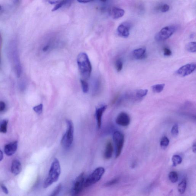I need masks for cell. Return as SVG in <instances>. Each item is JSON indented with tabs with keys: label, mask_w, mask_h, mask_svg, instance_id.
<instances>
[{
	"label": "cell",
	"mask_w": 196,
	"mask_h": 196,
	"mask_svg": "<svg viewBox=\"0 0 196 196\" xmlns=\"http://www.w3.org/2000/svg\"><path fill=\"white\" fill-rule=\"evenodd\" d=\"M179 127L177 124H175L172 127L171 133L174 136H177L179 134Z\"/></svg>",
	"instance_id": "29"
},
{
	"label": "cell",
	"mask_w": 196,
	"mask_h": 196,
	"mask_svg": "<svg viewBox=\"0 0 196 196\" xmlns=\"http://www.w3.org/2000/svg\"><path fill=\"white\" fill-rule=\"evenodd\" d=\"M196 68L195 63H189L180 68L177 70L176 74L178 76L184 77L191 74L195 71Z\"/></svg>",
	"instance_id": "8"
},
{
	"label": "cell",
	"mask_w": 196,
	"mask_h": 196,
	"mask_svg": "<svg viewBox=\"0 0 196 196\" xmlns=\"http://www.w3.org/2000/svg\"><path fill=\"white\" fill-rule=\"evenodd\" d=\"M66 122L67 125V130L62 138L61 144L63 148L68 149L70 148L73 143L74 134V127L71 120H67Z\"/></svg>",
	"instance_id": "3"
},
{
	"label": "cell",
	"mask_w": 196,
	"mask_h": 196,
	"mask_svg": "<svg viewBox=\"0 0 196 196\" xmlns=\"http://www.w3.org/2000/svg\"><path fill=\"white\" fill-rule=\"evenodd\" d=\"M169 178L171 182L173 183H175L177 182L179 179L177 173L174 171H172L169 173Z\"/></svg>",
	"instance_id": "21"
},
{
	"label": "cell",
	"mask_w": 196,
	"mask_h": 196,
	"mask_svg": "<svg viewBox=\"0 0 196 196\" xmlns=\"http://www.w3.org/2000/svg\"><path fill=\"white\" fill-rule=\"evenodd\" d=\"M165 86L164 84H157L153 85L151 87V89L153 92L156 93H160L163 91Z\"/></svg>",
	"instance_id": "17"
},
{
	"label": "cell",
	"mask_w": 196,
	"mask_h": 196,
	"mask_svg": "<svg viewBox=\"0 0 196 196\" xmlns=\"http://www.w3.org/2000/svg\"><path fill=\"white\" fill-rule=\"evenodd\" d=\"M116 123L120 126H128L130 122V118L127 113L122 112L117 116L116 120Z\"/></svg>",
	"instance_id": "10"
},
{
	"label": "cell",
	"mask_w": 196,
	"mask_h": 196,
	"mask_svg": "<svg viewBox=\"0 0 196 196\" xmlns=\"http://www.w3.org/2000/svg\"><path fill=\"white\" fill-rule=\"evenodd\" d=\"M17 141H15L7 144L4 148L5 154L8 156H12L17 151Z\"/></svg>",
	"instance_id": "11"
},
{
	"label": "cell",
	"mask_w": 196,
	"mask_h": 196,
	"mask_svg": "<svg viewBox=\"0 0 196 196\" xmlns=\"http://www.w3.org/2000/svg\"><path fill=\"white\" fill-rule=\"evenodd\" d=\"M107 106L103 105L97 108L95 112V116L97 121V127L98 129L101 128V118L103 113L107 108Z\"/></svg>",
	"instance_id": "12"
},
{
	"label": "cell",
	"mask_w": 196,
	"mask_h": 196,
	"mask_svg": "<svg viewBox=\"0 0 196 196\" xmlns=\"http://www.w3.org/2000/svg\"><path fill=\"white\" fill-rule=\"evenodd\" d=\"M8 120H4L0 122V132L5 133L7 132V125Z\"/></svg>",
	"instance_id": "23"
},
{
	"label": "cell",
	"mask_w": 196,
	"mask_h": 196,
	"mask_svg": "<svg viewBox=\"0 0 196 196\" xmlns=\"http://www.w3.org/2000/svg\"><path fill=\"white\" fill-rule=\"evenodd\" d=\"M11 171L12 173L15 175H17L22 171V165L19 160H14L12 164Z\"/></svg>",
	"instance_id": "16"
},
{
	"label": "cell",
	"mask_w": 196,
	"mask_h": 196,
	"mask_svg": "<svg viewBox=\"0 0 196 196\" xmlns=\"http://www.w3.org/2000/svg\"><path fill=\"white\" fill-rule=\"evenodd\" d=\"M132 56L134 58L137 60L143 59L146 57V49L141 48L134 50L132 52Z\"/></svg>",
	"instance_id": "13"
},
{
	"label": "cell",
	"mask_w": 196,
	"mask_h": 196,
	"mask_svg": "<svg viewBox=\"0 0 196 196\" xmlns=\"http://www.w3.org/2000/svg\"><path fill=\"white\" fill-rule=\"evenodd\" d=\"M85 179L84 173L81 174L76 178L71 190L72 195H77L80 194L84 187Z\"/></svg>",
	"instance_id": "7"
},
{
	"label": "cell",
	"mask_w": 196,
	"mask_h": 196,
	"mask_svg": "<svg viewBox=\"0 0 196 196\" xmlns=\"http://www.w3.org/2000/svg\"><path fill=\"white\" fill-rule=\"evenodd\" d=\"M148 92V89H139L135 91V96L138 99H141L146 96Z\"/></svg>",
	"instance_id": "18"
},
{
	"label": "cell",
	"mask_w": 196,
	"mask_h": 196,
	"mask_svg": "<svg viewBox=\"0 0 196 196\" xmlns=\"http://www.w3.org/2000/svg\"><path fill=\"white\" fill-rule=\"evenodd\" d=\"M1 187L2 188L3 191H4V192L6 194H8L9 193V191L8 189L5 186V185H3V184H1Z\"/></svg>",
	"instance_id": "35"
},
{
	"label": "cell",
	"mask_w": 196,
	"mask_h": 196,
	"mask_svg": "<svg viewBox=\"0 0 196 196\" xmlns=\"http://www.w3.org/2000/svg\"><path fill=\"white\" fill-rule=\"evenodd\" d=\"M94 1V0H77L78 2L82 3H86Z\"/></svg>",
	"instance_id": "37"
},
{
	"label": "cell",
	"mask_w": 196,
	"mask_h": 196,
	"mask_svg": "<svg viewBox=\"0 0 196 196\" xmlns=\"http://www.w3.org/2000/svg\"><path fill=\"white\" fill-rule=\"evenodd\" d=\"M113 147L112 143L109 141L106 144L105 150L104 153V157L106 160H109L112 156Z\"/></svg>",
	"instance_id": "15"
},
{
	"label": "cell",
	"mask_w": 196,
	"mask_h": 196,
	"mask_svg": "<svg viewBox=\"0 0 196 196\" xmlns=\"http://www.w3.org/2000/svg\"><path fill=\"white\" fill-rule=\"evenodd\" d=\"M100 1H101V2H105L106 1H107V0H100Z\"/></svg>",
	"instance_id": "42"
},
{
	"label": "cell",
	"mask_w": 196,
	"mask_h": 196,
	"mask_svg": "<svg viewBox=\"0 0 196 196\" xmlns=\"http://www.w3.org/2000/svg\"><path fill=\"white\" fill-rule=\"evenodd\" d=\"M163 55L166 57H169L172 55V53L170 49L165 47L163 49Z\"/></svg>",
	"instance_id": "31"
},
{
	"label": "cell",
	"mask_w": 196,
	"mask_h": 196,
	"mask_svg": "<svg viewBox=\"0 0 196 196\" xmlns=\"http://www.w3.org/2000/svg\"><path fill=\"white\" fill-rule=\"evenodd\" d=\"M5 103L3 101H0V112H2L4 111L5 108Z\"/></svg>",
	"instance_id": "34"
},
{
	"label": "cell",
	"mask_w": 196,
	"mask_h": 196,
	"mask_svg": "<svg viewBox=\"0 0 196 196\" xmlns=\"http://www.w3.org/2000/svg\"><path fill=\"white\" fill-rule=\"evenodd\" d=\"M185 49L188 52L192 53H195L196 52V43L192 42L187 44L185 46Z\"/></svg>",
	"instance_id": "19"
},
{
	"label": "cell",
	"mask_w": 196,
	"mask_h": 196,
	"mask_svg": "<svg viewBox=\"0 0 196 196\" xmlns=\"http://www.w3.org/2000/svg\"><path fill=\"white\" fill-rule=\"evenodd\" d=\"M169 144V140L167 137L164 136L162 138L160 142V145L162 148H166Z\"/></svg>",
	"instance_id": "26"
},
{
	"label": "cell",
	"mask_w": 196,
	"mask_h": 196,
	"mask_svg": "<svg viewBox=\"0 0 196 196\" xmlns=\"http://www.w3.org/2000/svg\"><path fill=\"white\" fill-rule=\"evenodd\" d=\"M3 159V154L2 152L0 150V161L2 160Z\"/></svg>",
	"instance_id": "38"
},
{
	"label": "cell",
	"mask_w": 196,
	"mask_h": 196,
	"mask_svg": "<svg viewBox=\"0 0 196 196\" xmlns=\"http://www.w3.org/2000/svg\"><path fill=\"white\" fill-rule=\"evenodd\" d=\"M130 27V25L129 23L123 22L121 23L117 28L118 35L122 38H128L129 36Z\"/></svg>",
	"instance_id": "9"
},
{
	"label": "cell",
	"mask_w": 196,
	"mask_h": 196,
	"mask_svg": "<svg viewBox=\"0 0 196 196\" xmlns=\"http://www.w3.org/2000/svg\"><path fill=\"white\" fill-rule=\"evenodd\" d=\"M61 184H59L56 187L55 189L53 191L52 194H51V196H55L57 195L61 191Z\"/></svg>",
	"instance_id": "30"
},
{
	"label": "cell",
	"mask_w": 196,
	"mask_h": 196,
	"mask_svg": "<svg viewBox=\"0 0 196 196\" xmlns=\"http://www.w3.org/2000/svg\"><path fill=\"white\" fill-rule=\"evenodd\" d=\"M77 64L82 77L84 79H89L92 70V67L88 56L86 53H81L78 55Z\"/></svg>",
	"instance_id": "1"
},
{
	"label": "cell",
	"mask_w": 196,
	"mask_h": 196,
	"mask_svg": "<svg viewBox=\"0 0 196 196\" xmlns=\"http://www.w3.org/2000/svg\"><path fill=\"white\" fill-rule=\"evenodd\" d=\"M196 143H194V144H193V146H192V150L193 152L194 153H196Z\"/></svg>",
	"instance_id": "39"
},
{
	"label": "cell",
	"mask_w": 196,
	"mask_h": 196,
	"mask_svg": "<svg viewBox=\"0 0 196 196\" xmlns=\"http://www.w3.org/2000/svg\"><path fill=\"white\" fill-rule=\"evenodd\" d=\"M33 110L35 112L38 114H40L42 113L43 110V105L40 104L39 105L35 106L33 108Z\"/></svg>",
	"instance_id": "28"
},
{
	"label": "cell",
	"mask_w": 196,
	"mask_h": 196,
	"mask_svg": "<svg viewBox=\"0 0 196 196\" xmlns=\"http://www.w3.org/2000/svg\"><path fill=\"white\" fill-rule=\"evenodd\" d=\"M187 186L186 180L184 179L179 184L178 187V190L181 194H184L185 193Z\"/></svg>",
	"instance_id": "20"
},
{
	"label": "cell",
	"mask_w": 196,
	"mask_h": 196,
	"mask_svg": "<svg viewBox=\"0 0 196 196\" xmlns=\"http://www.w3.org/2000/svg\"><path fill=\"white\" fill-rule=\"evenodd\" d=\"M113 139L116 147V158H118L122 153L124 143V136L120 132L116 131L113 133Z\"/></svg>",
	"instance_id": "6"
},
{
	"label": "cell",
	"mask_w": 196,
	"mask_h": 196,
	"mask_svg": "<svg viewBox=\"0 0 196 196\" xmlns=\"http://www.w3.org/2000/svg\"><path fill=\"white\" fill-rule=\"evenodd\" d=\"M105 172L104 167H98L85 180V187H88L96 183L101 179Z\"/></svg>",
	"instance_id": "4"
},
{
	"label": "cell",
	"mask_w": 196,
	"mask_h": 196,
	"mask_svg": "<svg viewBox=\"0 0 196 196\" xmlns=\"http://www.w3.org/2000/svg\"><path fill=\"white\" fill-rule=\"evenodd\" d=\"M2 7L0 5V11H2Z\"/></svg>",
	"instance_id": "40"
},
{
	"label": "cell",
	"mask_w": 196,
	"mask_h": 196,
	"mask_svg": "<svg viewBox=\"0 0 196 196\" xmlns=\"http://www.w3.org/2000/svg\"><path fill=\"white\" fill-rule=\"evenodd\" d=\"M19 0H14L15 3H17L19 2Z\"/></svg>",
	"instance_id": "41"
},
{
	"label": "cell",
	"mask_w": 196,
	"mask_h": 196,
	"mask_svg": "<svg viewBox=\"0 0 196 196\" xmlns=\"http://www.w3.org/2000/svg\"><path fill=\"white\" fill-rule=\"evenodd\" d=\"M170 7L167 4H164L162 6L161 8V11L163 12H166L169 11Z\"/></svg>",
	"instance_id": "32"
},
{
	"label": "cell",
	"mask_w": 196,
	"mask_h": 196,
	"mask_svg": "<svg viewBox=\"0 0 196 196\" xmlns=\"http://www.w3.org/2000/svg\"><path fill=\"white\" fill-rule=\"evenodd\" d=\"M182 159L179 155H174L172 157L173 166L175 167L182 163Z\"/></svg>",
	"instance_id": "22"
},
{
	"label": "cell",
	"mask_w": 196,
	"mask_h": 196,
	"mask_svg": "<svg viewBox=\"0 0 196 196\" xmlns=\"http://www.w3.org/2000/svg\"><path fill=\"white\" fill-rule=\"evenodd\" d=\"M115 66L116 70L118 72H120L123 68V61L120 59L116 60L115 63Z\"/></svg>",
	"instance_id": "25"
},
{
	"label": "cell",
	"mask_w": 196,
	"mask_h": 196,
	"mask_svg": "<svg viewBox=\"0 0 196 196\" xmlns=\"http://www.w3.org/2000/svg\"><path fill=\"white\" fill-rule=\"evenodd\" d=\"M61 173V167L60 162L57 158L54 159L51 165L48 177L44 183L43 187L46 188L57 182Z\"/></svg>",
	"instance_id": "2"
},
{
	"label": "cell",
	"mask_w": 196,
	"mask_h": 196,
	"mask_svg": "<svg viewBox=\"0 0 196 196\" xmlns=\"http://www.w3.org/2000/svg\"><path fill=\"white\" fill-rule=\"evenodd\" d=\"M176 30L174 26H170L163 27L155 36V39L158 42L166 40L170 38Z\"/></svg>",
	"instance_id": "5"
},
{
	"label": "cell",
	"mask_w": 196,
	"mask_h": 196,
	"mask_svg": "<svg viewBox=\"0 0 196 196\" xmlns=\"http://www.w3.org/2000/svg\"><path fill=\"white\" fill-rule=\"evenodd\" d=\"M61 0H48V2L51 4L57 3L60 2Z\"/></svg>",
	"instance_id": "36"
},
{
	"label": "cell",
	"mask_w": 196,
	"mask_h": 196,
	"mask_svg": "<svg viewBox=\"0 0 196 196\" xmlns=\"http://www.w3.org/2000/svg\"><path fill=\"white\" fill-rule=\"evenodd\" d=\"M118 181L119 179H113V180L110 181L109 182H107V183L106 184V186H107L113 185V184L117 183V182H118Z\"/></svg>",
	"instance_id": "33"
},
{
	"label": "cell",
	"mask_w": 196,
	"mask_h": 196,
	"mask_svg": "<svg viewBox=\"0 0 196 196\" xmlns=\"http://www.w3.org/2000/svg\"><path fill=\"white\" fill-rule=\"evenodd\" d=\"M67 2V0H62L61 1H60L59 3L57 4V5L54 7V8H53L52 9V11H57V10L59 9L63 5H64L65 4H66Z\"/></svg>",
	"instance_id": "27"
},
{
	"label": "cell",
	"mask_w": 196,
	"mask_h": 196,
	"mask_svg": "<svg viewBox=\"0 0 196 196\" xmlns=\"http://www.w3.org/2000/svg\"><path fill=\"white\" fill-rule=\"evenodd\" d=\"M125 12L123 9L114 7L110 10V15L113 19L120 18L124 15Z\"/></svg>",
	"instance_id": "14"
},
{
	"label": "cell",
	"mask_w": 196,
	"mask_h": 196,
	"mask_svg": "<svg viewBox=\"0 0 196 196\" xmlns=\"http://www.w3.org/2000/svg\"><path fill=\"white\" fill-rule=\"evenodd\" d=\"M80 82L81 84L82 91L84 93H87L89 91V86L88 82L83 79H81Z\"/></svg>",
	"instance_id": "24"
}]
</instances>
